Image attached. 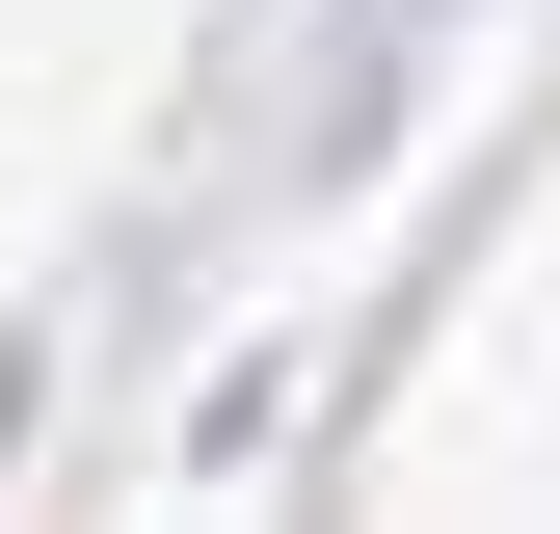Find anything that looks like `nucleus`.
Here are the masks:
<instances>
[]
</instances>
